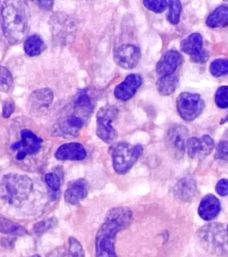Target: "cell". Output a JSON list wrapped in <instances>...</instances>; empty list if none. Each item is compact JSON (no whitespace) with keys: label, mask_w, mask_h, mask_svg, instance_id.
I'll return each mask as SVG.
<instances>
[{"label":"cell","mask_w":228,"mask_h":257,"mask_svg":"<svg viewBox=\"0 0 228 257\" xmlns=\"http://www.w3.org/2000/svg\"><path fill=\"white\" fill-rule=\"evenodd\" d=\"M144 6L147 9L154 13H162L165 11L168 6V2L164 0H150V1L143 2Z\"/></svg>","instance_id":"obj_30"},{"label":"cell","mask_w":228,"mask_h":257,"mask_svg":"<svg viewBox=\"0 0 228 257\" xmlns=\"http://www.w3.org/2000/svg\"><path fill=\"white\" fill-rule=\"evenodd\" d=\"M181 50L190 56L196 63H204L209 58V54L203 48V38L201 34L194 33L182 40Z\"/></svg>","instance_id":"obj_11"},{"label":"cell","mask_w":228,"mask_h":257,"mask_svg":"<svg viewBox=\"0 0 228 257\" xmlns=\"http://www.w3.org/2000/svg\"><path fill=\"white\" fill-rule=\"evenodd\" d=\"M14 108H15V106H14V102L12 100H6L3 104L4 117L6 118H9L12 115V114L13 113Z\"/></svg>","instance_id":"obj_36"},{"label":"cell","mask_w":228,"mask_h":257,"mask_svg":"<svg viewBox=\"0 0 228 257\" xmlns=\"http://www.w3.org/2000/svg\"><path fill=\"white\" fill-rule=\"evenodd\" d=\"M45 181L48 187L54 192L59 191L61 186L60 177L55 173H48L46 175Z\"/></svg>","instance_id":"obj_34"},{"label":"cell","mask_w":228,"mask_h":257,"mask_svg":"<svg viewBox=\"0 0 228 257\" xmlns=\"http://www.w3.org/2000/svg\"><path fill=\"white\" fill-rule=\"evenodd\" d=\"M216 190L220 196H227L228 195V180L227 179L220 180L216 184Z\"/></svg>","instance_id":"obj_35"},{"label":"cell","mask_w":228,"mask_h":257,"mask_svg":"<svg viewBox=\"0 0 228 257\" xmlns=\"http://www.w3.org/2000/svg\"><path fill=\"white\" fill-rule=\"evenodd\" d=\"M88 184L84 179H79L71 183L64 194L65 201L68 204H79L87 196Z\"/></svg>","instance_id":"obj_18"},{"label":"cell","mask_w":228,"mask_h":257,"mask_svg":"<svg viewBox=\"0 0 228 257\" xmlns=\"http://www.w3.org/2000/svg\"><path fill=\"white\" fill-rule=\"evenodd\" d=\"M13 85V78L7 68L0 66V91L8 92Z\"/></svg>","instance_id":"obj_27"},{"label":"cell","mask_w":228,"mask_h":257,"mask_svg":"<svg viewBox=\"0 0 228 257\" xmlns=\"http://www.w3.org/2000/svg\"><path fill=\"white\" fill-rule=\"evenodd\" d=\"M214 147L213 139L205 135L201 138L194 137L188 139L186 142V150L190 158L202 160L211 154Z\"/></svg>","instance_id":"obj_12"},{"label":"cell","mask_w":228,"mask_h":257,"mask_svg":"<svg viewBox=\"0 0 228 257\" xmlns=\"http://www.w3.org/2000/svg\"><path fill=\"white\" fill-rule=\"evenodd\" d=\"M189 132L187 127L182 124H173L168 128L166 134L165 143L170 156L176 160L183 158Z\"/></svg>","instance_id":"obj_8"},{"label":"cell","mask_w":228,"mask_h":257,"mask_svg":"<svg viewBox=\"0 0 228 257\" xmlns=\"http://www.w3.org/2000/svg\"><path fill=\"white\" fill-rule=\"evenodd\" d=\"M68 257H85L81 244L74 237L69 238Z\"/></svg>","instance_id":"obj_32"},{"label":"cell","mask_w":228,"mask_h":257,"mask_svg":"<svg viewBox=\"0 0 228 257\" xmlns=\"http://www.w3.org/2000/svg\"><path fill=\"white\" fill-rule=\"evenodd\" d=\"M202 246L208 252L221 256H228V234L219 223H210L198 232Z\"/></svg>","instance_id":"obj_4"},{"label":"cell","mask_w":228,"mask_h":257,"mask_svg":"<svg viewBox=\"0 0 228 257\" xmlns=\"http://www.w3.org/2000/svg\"><path fill=\"white\" fill-rule=\"evenodd\" d=\"M204 100L200 94L182 92L176 100V106L180 115L186 121H192L203 111Z\"/></svg>","instance_id":"obj_7"},{"label":"cell","mask_w":228,"mask_h":257,"mask_svg":"<svg viewBox=\"0 0 228 257\" xmlns=\"http://www.w3.org/2000/svg\"><path fill=\"white\" fill-rule=\"evenodd\" d=\"M221 210L220 200L213 194L204 196L198 208V214L204 220H213L218 216Z\"/></svg>","instance_id":"obj_16"},{"label":"cell","mask_w":228,"mask_h":257,"mask_svg":"<svg viewBox=\"0 0 228 257\" xmlns=\"http://www.w3.org/2000/svg\"><path fill=\"white\" fill-rule=\"evenodd\" d=\"M142 83V76L137 74L128 75L114 90V95L120 100H130L133 97Z\"/></svg>","instance_id":"obj_13"},{"label":"cell","mask_w":228,"mask_h":257,"mask_svg":"<svg viewBox=\"0 0 228 257\" xmlns=\"http://www.w3.org/2000/svg\"><path fill=\"white\" fill-rule=\"evenodd\" d=\"M210 72L216 77H220L228 74V60L220 58L212 62Z\"/></svg>","instance_id":"obj_25"},{"label":"cell","mask_w":228,"mask_h":257,"mask_svg":"<svg viewBox=\"0 0 228 257\" xmlns=\"http://www.w3.org/2000/svg\"><path fill=\"white\" fill-rule=\"evenodd\" d=\"M30 257H42V256H40V255H38V254H35V255H33V256H32Z\"/></svg>","instance_id":"obj_38"},{"label":"cell","mask_w":228,"mask_h":257,"mask_svg":"<svg viewBox=\"0 0 228 257\" xmlns=\"http://www.w3.org/2000/svg\"><path fill=\"white\" fill-rule=\"evenodd\" d=\"M55 157L57 160L61 161H81L87 157V152L81 144L68 143L58 149Z\"/></svg>","instance_id":"obj_15"},{"label":"cell","mask_w":228,"mask_h":257,"mask_svg":"<svg viewBox=\"0 0 228 257\" xmlns=\"http://www.w3.org/2000/svg\"><path fill=\"white\" fill-rule=\"evenodd\" d=\"M36 3L39 4L40 6L44 8V9H50L53 6L54 2L50 1H40L37 2Z\"/></svg>","instance_id":"obj_37"},{"label":"cell","mask_w":228,"mask_h":257,"mask_svg":"<svg viewBox=\"0 0 228 257\" xmlns=\"http://www.w3.org/2000/svg\"><path fill=\"white\" fill-rule=\"evenodd\" d=\"M169 12H168V21L172 24H178L180 22V14L182 12V4L180 1L173 0L168 2Z\"/></svg>","instance_id":"obj_26"},{"label":"cell","mask_w":228,"mask_h":257,"mask_svg":"<svg viewBox=\"0 0 228 257\" xmlns=\"http://www.w3.org/2000/svg\"><path fill=\"white\" fill-rule=\"evenodd\" d=\"M74 106L78 109L89 110L92 107V98L84 90L80 92L74 100Z\"/></svg>","instance_id":"obj_29"},{"label":"cell","mask_w":228,"mask_h":257,"mask_svg":"<svg viewBox=\"0 0 228 257\" xmlns=\"http://www.w3.org/2000/svg\"><path fill=\"white\" fill-rule=\"evenodd\" d=\"M196 192V184L195 180L189 177L182 178L176 185L174 193L176 197L184 202H189Z\"/></svg>","instance_id":"obj_20"},{"label":"cell","mask_w":228,"mask_h":257,"mask_svg":"<svg viewBox=\"0 0 228 257\" xmlns=\"http://www.w3.org/2000/svg\"><path fill=\"white\" fill-rule=\"evenodd\" d=\"M53 93L48 88L35 90L30 96V108L32 110H40L48 108L53 100Z\"/></svg>","instance_id":"obj_19"},{"label":"cell","mask_w":228,"mask_h":257,"mask_svg":"<svg viewBox=\"0 0 228 257\" xmlns=\"http://www.w3.org/2000/svg\"><path fill=\"white\" fill-rule=\"evenodd\" d=\"M141 58V50L133 44H122L114 52L116 63L124 69L130 70L137 66Z\"/></svg>","instance_id":"obj_10"},{"label":"cell","mask_w":228,"mask_h":257,"mask_svg":"<svg viewBox=\"0 0 228 257\" xmlns=\"http://www.w3.org/2000/svg\"><path fill=\"white\" fill-rule=\"evenodd\" d=\"M216 158L220 160L228 161V130L224 133L216 148Z\"/></svg>","instance_id":"obj_28"},{"label":"cell","mask_w":228,"mask_h":257,"mask_svg":"<svg viewBox=\"0 0 228 257\" xmlns=\"http://www.w3.org/2000/svg\"><path fill=\"white\" fill-rule=\"evenodd\" d=\"M182 62V56L176 50H171L165 52L156 65V72L160 76L171 75Z\"/></svg>","instance_id":"obj_14"},{"label":"cell","mask_w":228,"mask_h":257,"mask_svg":"<svg viewBox=\"0 0 228 257\" xmlns=\"http://www.w3.org/2000/svg\"><path fill=\"white\" fill-rule=\"evenodd\" d=\"M85 124V120L76 114H68L61 118L58 122V130L62 135L67 136H77Z\"/></svg>","instance_id":"obj_17"},{"label":"cell","mask_w":228,"mask_h":257,"mask_svg":"<svg viewBox=\"0 0 228 257\" xmlns=\"http://www.w3.org/2000/svg\"><path fill=\"white\" fill-rule=\"evenodd\" d=\"M118 108L114 105H106L99 110L97 114L96 134L106 144H112L118 138V133L112 123L117 117Z\"/></svg>","instance_id":"obj_6"},{"label":"cell","mask_w":228,"mask_h":257,"mask_svg":"<svg viewBox=\"0 0 228 257\" xmlns=\"http://www.w3.org/2000/svg\"><path fill=\"white\" fill-rule=\"evenodd\" d=\"M144 149L140 145H130L120 143L112 149V164L115 172L120 175L126 174L143 154Z\"/></svg>","instance_id":"obj_5"},{"label":"cell","mask_w":228,"mask_h":257,"mask_svg":"<svg viewBox=\"0 0 228 257\" xmlns=\"http://www.w3.org/2000/svg\"><path fill=\"white\" fill-rule=\"evenodd\" d=\"M228 24V6L222 5L215 10L206 20V25L212 28H221Z\"/></svg>","instance_id":"obj_21"},{"label":"cell","mask_w":228,"mask_h":257,"mask_svg":"<svg viewBox=\"0 0 228 257\" xmlns=\"http://www.w3.org/2000/svg\"></svg>","instance_id":"obj_39"},{"label":"cell","mask_w":228,"mask_h":257,"mask_svg":"<svg viewBox=\"0 0 228 257\" xmlns=\"http://www.w3.org/2000/svg\"><path fill=\"white\" fill-rule=\"evenodd\" d=\"M2 29L10 44H18L28 32L27 8L23 2H4L2 9Z\"/></svg>","instance_id":"obj_2"},{"label":"cell","mask_w":228,"mask_h":257,"mask_svg":"<svg viewBox=\"0 0 228 257\" xmlns=\"http://www.w3.org/2000/svg\"><path fill=\"white\" fill-rule=\"evenodd\" d=\"M32 190L31 179L24 175H6L0 185L2 198L8 204L16 206H20L28 199Z\"/></svg>","instance_id":"obj_3"},{"label":"cell","mask_w":228,"mask_h":257,"mask_svg":"<svg viewBox=\"0 0 228 257\" xmlns=\"http://www.w3.org/2000/svg\"><path fill=\"white\" fill-rule=\"evenodd\" d=\"M45 48V44L38 35H32L26 40L24 49L30 56H36L41 54Z\"/></svg>","instance_id":"obj_24"},{"label":"cell","mask_w":228,"mask_h":257,"mask_svg":"<svg viewBox=\"0 0 228 257\" xmlns=\"http://www.w3.org/2000/svg\"><path fill=\"white\" fill-rule=\"evenodd\" d=\"M0 232L4 234L23 236L28 234L27 230L17 223L12 222L0 214Z\"/></svg>","instance_id":"obj_23"},{"label":"cell","mask_w":228,"mask_h":257,"mask_svg":"<svg viewBox=\"0 0 228 257\" xmlns=\"http://www.w3.org/2000/svg\"><path fill=\"white\" fill-rule=\"evenodd\" d=\"M178 84V76L175 74H171L160 78L156 83V88L160 94L162 96H168L174 93Z\"/></svg>","instance_id":"obj_22"},{"label":"cell","mask_w":228,"mask_h":257,"mask_svg":"<svg viewBox=\"0 0 228 257\" xmlns=\"http://www.w3.org/2000/svg\"><path fill=\"white\" fill-rule=\"evenodd\" d=\"M215 102L218 107H228V86H222L218 88L215 95Z\"/></svg>","instance_id":"obj_31"},{"label":"cell","mask_w":228,"mask_h":257,"mask_svg":"<svg viewBox=\"0 0 228 257\" xmlns=\"http://www.w3.org/2000/svg\"><path fill=\"white\" fill-rule=\"evenodd\" d=\"M133 213L125 206L116 207L107 213L96 237V257H118L115 241L118 233L131 224Z\"/></svg>","instance_id":"obj_1"},{"label":"cell","mask_w":228,"mask_h":257,"mask_svg":"<svg viewBox=\"0 0 228 257\" xmlns=\"http://www.w3.org/2000/svg\"><path fill=\"white\" fill-rule=\"evenodd\" d=\"M56 224H57V220L55 218L46 219L36 224L34 226L33 230L36 234H42L49 230L50 229L54 228Z\"/></svg>","instance_id":"obj_33"},{"label":"cell","mask_w":228,"mask_h":257,"mask_svg":"<svg viewBox=\"0 0 228 257\" xmlns=\"http://www.w3.org/2000/svg\"><path fill=\"white\" fill-rule=\"evenodd\" d=\"M42 139L38 138L31 131L24 130L21 132V140L11 146L14 151H18V160H22L28 155H33L39 152L42 148Z\"/></svg>","instance_id":"obj_9"}]
</instances>
